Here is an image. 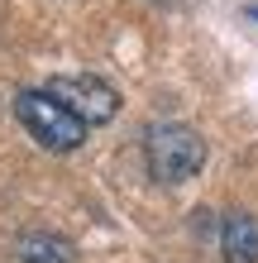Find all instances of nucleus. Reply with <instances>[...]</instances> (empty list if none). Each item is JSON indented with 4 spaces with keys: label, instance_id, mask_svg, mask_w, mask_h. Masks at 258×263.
<instances>
[{
    "label": "nucleus",
    "instance_id": "nucleus-2",
    "mask_svg": "<svg viewBox=\"0 0 258 263\" xmlns=\"http://www.w3.org/2000/svg\"><path fill=\"white\" fill-rule=\"evenodd\" d=\"M144 158L163 187H177V182H191L206 167V139L182 120H163L144 134Z\"/></svg>",
    "mask_w": 258,
    "mask_h": 263
},
{
    "label": "nucleus",
    "instance_id": "nucleus-6",
    "mask_svg": "<svg viewBox=\"0 0 258 263\" xmlns=\"http://www.w3.org/2000/svg\"><path fill=\"white\" fill-rule=\"evenodd\" d=\"M249 14H253V20H258V5H249Z\"/></svg>",
    "mask_w": 258,
    "mask_h": 263
},
{
    "label": "nucleus",
    "instance_id": "nucleus-3",
    "mask_svg": "<svg viewBox=\"0 0 258 263\" xmlns=\"http://www.w3.org/2000/svg\"><path fill=\"white\" fill-rule=\"evenodd\" d=\"M48 91L67 105L72 115L86 120V129L91 125H110V120L120 115V91L105 82V77H86V72H77V77H53Z\"/></svg>",
    "mask_w": 258,
    "mask_h": 263
},
{
    "label": "nucleus",
    "instance_id": "nucleus-5",
    "mask_svg": "<svg viewBox=\"0 0 258 263\" xmlns=\"http://www.w3.org/2000/svg\"><path fill=\"white\" fill-rule=\"evenodd\" d=\"M72 258H77L72 239L53 235V230H34L19 239V263H72Z\"/></svg>",
    "mask_w": 258,
    "mask_h": 263
},
{
    "label": "nucleus",
    "instance_id": "nucleus-1",
    "mask_svg": "<svg viewBox=\"0 0 258 263\" xmlns=\"http://www.w3.org/2000/svg\"><path fill=\"white\" fill-rule=\"evenodd\" d=\"M14 120H19V125L34 134V144L48 148V153H77L86 144V120L72 115L53 91H34V86L19 91V96H14Z\"/></svg>",
    "mask_w": 258,
    "mask_h": 263
},
{
    "label": "nucleus",
    "instance_id": "nucleus-4",
    "mask_svg": "<svg viewBox=\"0 0 258 263\" xmlns=\"http://www.w3.org/2000/svg\"><path fill=\"white\" fill-rule=\"evenodd\" d=\"M220 254L225 263H258V220L249 211L220 215Z\"/></svg>",
    "mask_w": 258,
    "mask_h": 263
}]
</instances>
